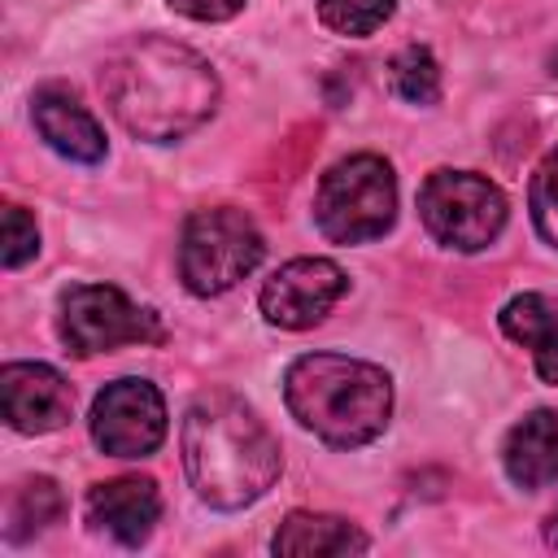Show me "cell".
Listing matches in <instances>:
<instances>
[{
	"instance_id": "obj_1",
	"label": "cell",
	"mask_w": 558,
	"mask_h": 558,
	"mask_svg": "<svg viewBox=\"0 0 558 558\" xmlns=\"http://www.w3.org/2000/svg\"><path fill=\"white\" fill-rule=\"evenodd\" d=\"M100 92L113 118L153 144L183 140L218 105V74L201 52L166 35H140L109 52Z\"/></svg>"
},
{
	"instance_id": "obj_2",
	"label": "cell",
	"mask_w": 558,
	"mask_h": 558,
	"mask_svg": "<svg viewBox=\"0 0 558 558\" xmlns=\"http://www.w3.org/2000/svg\"><path fill=\"white\" fill-rule=\"evenodd\" d=\"M183 466L201 501L240 510L257 501L283 466L275 432L231 392H209L183 414Z\"/></svg>"
},
{
	"instance_id": "obj_3",
	"label": "cell",
	"mask_w": 558,
	"mask_h": 558,
	"mask_svg": "<svg viewBox=\"0 0 558 558\" xmlns=\"http://www.w3.org/2000/svg\"><path fill=\"white\" fill-rule=\"evenodd\" d=\"M283 401L301 427L336 449H357L388 427L392 384L379 366L340 357V353H305L283 375Z\"/></svg>"
},
{
	"instance_id": "obj_4",
	"label": "cell",
	"mask_w": 558,
	"mask_h": 558,
	"mask_svg": "<svg viewBox=\"0 0 558 558\" xmlns=\"http://www.w3.org/2000/svg\"><path fill=\"white\" fill-rule=\"evenodd\" d=\"M397 218V179L392 166L375 153L336 161L314 192V222L336 244H366L384 235Z\"/></svg>"
},
{
	"instance_id": "obj_5",
	"label": "cell",
	"mask_w": 558,
	"mask_h": 558,
	"mask_svg": "<svg viewBox=\"0 0 558 558\" xmlns=\"http://www.w3.org/2000/svg\"><path fill=\"white\" fill-rule=\"evenodd\" d=\"M262 253H266V244H262V231L253 227L248 214H240L231 205L196 209L183 222L179 275L187 283V292L218 296V292L235 288L244 275H253Z\"/></svg>"
},
{
	"instance_id": "obj_6",
	"label": "cell",
	"mask_w": 558,
	"mask_h": 558,
	"mask_svg": "<svg viewBox=\"0 0 558 558\" xmlns=\"http://www.w3.org/2000/svg\"><path fill=\"white\" fill-rule=\"evenodd\" d=\"M418 218L436 244L458 253L488 248L506 227V196L471 170H436L418 187Z\"/></svg>"
},
{
	"instance_id": "obj_7",
	"label": "cell",
	"mask_w": 558,
	"mask_h": 558,
	"mask_svg": "<svg viewBox=\"0 0 558 558\" xmlns=\"http://www.w3.org/2000/svg\"><path fill=\"white\" fill-rule=\"evenodd\" d=\"M61 340L70 344V353L92 357L118 344L161 340V323L113 283H74L61 296Z\"/></svg>"
},
{
	"instance_id": "obj_8",
	"label": "cell",
	"mask_w": 558,
	"mask_h": 558,
	"mask_svg": "<svg viewBox=\"0 0 558 558\" xmlns=\"http://www.w3.org/2000/svg\"><path fill=\"white\" fill-rule=\"evenodd\" d=\"M92 440L109 458H148L166 440V401L148 379H113L92 401Z\"/></svg>"
},
{
	"instance_id": "obj_9",
	"label": "cell",
	"mask_w": 558,
	"mask_h": 558,
	"mask_svg": "<svg viewBox=\"0 0 558 558\" xmlns=\"http://www.w3.org/2000/svg\"><path fill=\"white\" fill-rule=\"evenodd\" d=\"M349 279L336 262L327 257H296L288 266H279L266 288H262V314L275 327L288 331H305L314 323H323L331 314V305L344 296Z\"/></svg>"
},
{
	"instance_id": "obj_10",
	"label": "cell",
	"mask_w": 558,
	"mask_h": 558,
	"mask_svg": "<svg viewBox=\"0 0 558 558\" xmlns=\"http://www.w3.org/2000/svg\"><path fill=\"white\" fill-rule=\"evenodd\" d=\"M0 401L13 432L44 436L70 423L74 388L44 362H9L0 371Z\"/></svg>"
},
{
	"instance_id": "obj_11",
	"label": "cell",
	"mask_w": 558,
	"mask_h": 558,
	"mask_svg": "<svg viewBox=\"0 0 558 558\" xmlns=\"http://www.w3.org/2000/svg\"><path fill=\"white\" fill-rule=\"evenodd\" d=\"M157 514H161V493L144 475H122V480L96 484L87 493V519L100 532H109L113 541H122V545L148 541Z\"/></svg>"
},
{
	"instance_id": "obj_12",
	"label": "cell",
	"mask_w": 558,
	"mask_h": 558,
	"mask_svg": "<svg viewBox=\"0 0 558 558\" xmlns=\"http://www.w3.org/2000/svg\"><path fill=\"white\" fill-rule=\"evenodd\" d=\"M31 118H35V131L48 140V148H57L61 157L83 161V166H92V161L105 157V131H100V122L70 92H61V87L35 92Z\"/></svg>"
},
{
	"instance_id": "obj_13",
	"label": "cell",
	"mask_w": 558,
	"mask_h": 558,
	"mask_svg": "<svg viewBox=\"0 0 558 558\" xmlns=\"http://www.w3.org/2000/svg\"><path fill=\"white\" fill-rule=\"evenodd\" d=\"M506 475L519 488H545L558 480V414L554 410H532L527 418H519L506 436L501 449Z\"/></svg>"
},
{
	"instance_id": "obj_14",
	"label": "cell",
	"mask_w": 558,
	"mask_h": 558,
	"mask_svg": "<svg viewBox=\"0 0 558 558\" xmlns=\"http://www.w3.org/2000/svg\"><path fill=\"white\" fill-rule=\"evenodd\" d=\"M270 549L283 558H323V554H362V549H371V541L349 519L296 510L279 523Z\"/></svg>"
},
{
	"instance_id": "obj_15",
	"label": "cell",
	"mask_w": 558,
	"mask_h": 558,
	"mask_svg": "<svg viewBox=\"0 0 558 558\" xmlns=\"http://www.w3.org/2000/svg\"><path fill=\"white\" fill-rule=\"evenodd\" d=\"M501 331H506L514 344L532 349L536 375H541L545 384H558V314H554V305H549L541 292H523V296L506 301V310H501Z\"/></svg>"
},
{
	"instance_id": "obj_16",
	"label": "cell",
	"mask_w": 558,
	"mask_h": 558,
	"mask_svg": "<svg viewBox=\"0 0 558 558\" xmlns=\"http://www.w3.org/2000/svg\"><path fill=\"white\" fill-rule=\"evenodd\" d=\"M61 510H65V497H61V488H57L52 480L35 475V480H26V484L13 493V501H9V527H4V536H9V541H26V536H35V532L52 527V523L61 519Z\"/></svg>"
},
{
	"instance_id": "obj_17",
	"label": "cell",
	"mask_w": 558,
	"mask_h": 558,
	"mask_svg": "<svg viewBox=\"0 0 558 558\" xmlns=\"http://www.w3.org/2000/svg\"><path fill=\"white\" fill-rule=\"evenodd\" d=\"M388 83H392V92H397L401 100H410V105H432V100L440 96V65H436V57H432L427 48L410 44V48H401V52L392 57Z\"/></svg>"
},
{
	"instance_id": "obj_18",
	"label": "cell",
	"mask_w": 558,
	"mask_h": 558,
	"mask_svg": "<svg viewBox=\"0 0 558 558\" xmlns=\"http://www.w3.org/2000/svg\"><path fill=\"white\" fill-rule=\"evenodd\" d=\"M397 0H318V22L336 35H375L392 17Z\"/></svg>"
},
{
	"instance_id": "obj_19",
	"label": "cell",
	"mask_w": 558,
	"mask_h": 558,
	"mask_svg": "<svg viewBox=\"0 0 558 558\" xmlns=\"http://www.w3.org/2000/svg\"><path fill=\"white\" fill-rule=\"evenodd\" d=\"M527 205H532V222H536V231H541L549 244H558V148L536 166Z\"/></svg>"
},
{
	"instance_id": "obj_20",
	"label": "cell",
	"mask_w": 558,
	"mask_h": 558,
	"mask_svg": "<svg viewBox=\"0 0 558 558\" xmlns=\"http://www.w3.org/2000/svg\"><path fill=\"white\" fill-rule=\"evenodd\" d=\"M39 253V231L35 218L22 205H4V270H17L22 262H31Z\"/></svg>"
},
{
	"instance_id": "obj_21",
	"label": "cell",
	"mask_w": 558,
	"mask_h": 558,
	"mask_svg": "<svg viewBox=\"0 0 558 558\" xmlns=\"http://www.w3.org/2000/svg\"><path fill=\"white\" fill-rule=\"evenodd\" d=\"M166 4L192 22H227L244 9V0H166Z\"/></svg>"
},
{
	"instance_id": "obj_22",
	"label": "cell",
	"mask_w": 558,
	"mask_h": 558,
	"mask_svg": "<svg viewBox=\"0 0 558 558\" xmlns=\"http://www.w3.org/2000/svg\"><path fill=\"white\" fill-rule=\"evenodd\" d=\"M545 541H549V545L558 549V506H554V514L545 519Z\"/></svg>"
},
{
	"instance_id": "obj_23",
	"label": "cell",
	"mask_w": 558,
	"mask_h": 558,
	"mask_svg": "<svg viewBox=\"0 0 558 558\" xmlns=\"http://www.w3.org/2000/svg\"><path fill=\"white\" fill-rule=\"evenodd\" d=\"M554 74H558V57H554Z\"/></svg>"
}]
</instances>
